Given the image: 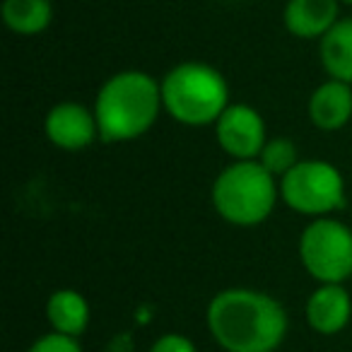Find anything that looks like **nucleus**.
Wrapping results in <instances>:
<instances>
[{
	"mask_svg": "<svg viewBox=\"0 0 352 352\" xmlns=\"http://www.w3.org/2000/svg\"><path fill=\"white\" fill-rule=\"evenodd\" d=\"M256 162L280 182V179H283L289 169H294L302 160H299L297 145H294L289 138L278 135V138H268V142H265V147L261 150Z\"/></svg>",
	"mask_w": 352,
	"mask_h": 352,
	"instance_id": "15",
	"label": "nucleus"
},
{
	"mask_svg": "<svg viewBox=\"0 0 352 352\" xmlns=\"http://www.w3.org/2000/svg\"><path fill=\"white\" fill-rule=\"evenodd\" d=\"M318 58L328 78L352 85V17L340 20L318 41Z\"/></svg>",
	"mask_w": 352,
	"mask_h": 352,
	"instance_id": "13",
	"label": "nucleus"
},
{
	"mask_svg": "<svg viewBox=\"0 0 352 352\" xmlns=\"http://www.w3.org/2000/svg\"><path fill=\"white\" fill-rule=\"evenodd\" d=\"M92 109L104 142L138 140L164 111L162 87L145 70H121L104 80Z\"/></svg>",
	"mask_w": 352,
	"mask_h": 352,
	"instance_id": "2",
	"label": "nucleus"
},
{
	"mask_svg": "<svg viewBox=\"0 0 352 352\" xmlns=\"http://www.w3.org/2000/svg\"><path fill=\"white\" fill-rule=\"evenodd\" d=\"M208 331L227 352H275L287 336V314L275 297L249 287H230L210 299Z\"/></svg>",
	"mask_w": 352,
	"mask_h": 352,
	"instance_id": "1",
	"label": "nucleus"
},
{
	"mask_svg": "<svg viewBox=\"0 0 352 352\" xmlns=\"http://www.w3.org/2000/svg\"><path fill=\"white\" fill-rule=\"evenodd\" d=\"M150 352H198L193 340H188L182 333H164L152 342Z\"/></svg>",
	"mask_w": 352,
	"mask_h": 352,
	"instance_id": "17",
	"label": "nucleus"
},
{
	"mask_svg": "<svg viewBox=\"0 0 352 352\" xmlns=\"http://www.w3.org/2000/svg\"><path fill=\"white\" fill-rule=\"evenodd\" d=\"M338 0H287L283 8V25L297 39L321 41L338 25Z\"/></svg>",
	"mask_w": 352,
	"mask_h": 352,
	"instance_id": "9",
	"label": "nucleus"
},
{
	"mask_svg": "<svg viewBox=\"0 0 352 352\" xmlns=\"http://www.w3.org/2000/svg\"><path fill=\"white\" fill-rule=\"evenodd\" d=\"M3 22L12 34L36 36L49 30L54 20L51 0H3Z\"/></svg>",
	"mask_w": 352,
	"mask_h": 352,
	"instance_id": "14",
	"label": "nucleus"
},
{
	"mask_svg": "<svg viewBox=\"0 0 352 352\" xmlns=\"http://www.w3.org/2000/svg\"><path fill=\"white\" fill-rule=\"evenodd\" d=\"M44 133L51 145L65 152H80L99 138L94 109L78 102H58L44 118Z\"/></svg>",
	"mask_w": 352,
	"mask_h": 352,
	"instance_id": "8",
	"label": "nucleus"
},
{
	"mask_svg": "<svg viewBox=\"0 0 352 352\" xmlns=\"http://www.w3.org/2000/svg\"><path fill=\"white\" fill-rule=\"evenodd\" d=\"M164 111L188 128L215 126L230 107V82L210 63L184 60L166 70L160 82Z\"/></svg>",
	"mask_w": 352,
	"mask_h": 352,
	"instance_id": "3",
	"label": "nucleus"
},
{
	"mask_svg": "<svg viewBox=\"0 0 352 352\" xmlns=\"http://www.w3.org/2000/svg\"><path fill=\"white\" fill-rule=\"evenodd\" d=\"M46 318L56 333L78 338L89 326V304L78 289H56L46 302Z\"/></svg>",
	"mask_w": 352,
	"mask_h": 352,
	"instance_id": "12",
	"label": "nucleus"
},
{
	"mask_svg": "<svg viewBox=\"0 0 352 352\" xmlns=\"http://www.w3.org/2000/svg\"><path fill=\"white\" fill-rule=\"evenodd\" d=\"M338 3H345V6H352V0H338Z\"/></svg>",
	"mask_w": 352,
	"mask_h": 352,
	"instance_id": "18",
	"label": "nucleus"
},
{
	"mask_svg": "<svg viewBox=\"0 0 352 352\" xmlns=\"http://www.w3.org/2000/svg\"><path fill=\"white\" fill-rule=\"evenodd\" d=\"M309 121L323 133L345 128L352 118V85L328 78L309 97Z\"/></svg>",
	"mask_w": 352,
	"mask_h": 352,
	"instance_id": "10",
	"label": "nucleus"
},
{
	"mask_svg": "<svg viewBox=\"0 0 352 352\" xmlns=\"http://www.w3.org/2000/svg\"><path fill=\"white\" fill-rule=\"evenodd\" d=\"M280 201L304 217H333L347 203L340 169L326 160H302L280 179Z\"/></svg>",
	"mask_w": 352,
	"mask_h": 352,
	"instance_id": "5",
	"label": "nucleus"
},
{
	"mask_svg": "<svg viewBox=\"0 0 352 352\" xmlns=\"http://www.w3.org/2000/svg\"><path fill=\"white\" fill-rule=\"evenodd\" d=\"M215 212L234 227H258L280 201V182L258 162H232L210 188Z\"/></svg>",
	"mask_w": 352,
	"mask_h": 352,
	"instance_id": "4",
	"label": "nucleus"
},
{
	"mask_svg": "<svg viewBox=\"0 0 352 352\" xmlns=\"http://www.w3.org/2000/svg\"><path fill=\"white\" fill-rule=\"evenodd\" d=\"M215 140L232 162H254L268 142V128L251 104H230L215 123Z\"/></svg>",
	"mask_w": 352,
	"mask_h": 352,
	"instance_id": "7",
	"label": "nucleus"
},
{
	"mask_svg": "<svg viewBox=\"0 0 352 352\" xmlns=\"http://www.w3.org/2000/svg\"><path fill=\"white\" fill-rule=\"evenodd\" d=\"M352 297L342 285H318L307 299V321L321 336H336L350 323Z\"/></svg>",
	"mask_w": 352,
	"mask_h": 352,
	"instance_id": "11",
	"label": "nucleus"
},
{
	"mask_svg": "<svg viewBox=\"0 0 352 352\" xmlns=\"http://www.w3.org/2000/svg\"><path fill=\"white\" fill-rule=\"evenodd\" d=\"M299 261L318 285H342L352 278V230L338 217L311 220L299 234Z\"/></svg>",
	"mask_w": 352,
	"mask_h": 352,
	"instance_id": "6",
	"label": "nucleus"
},
{
	"mask_svg": "<svg viewBox=\"0 0 352 352\" xmlns=\"http://www.w3.org/2000/svg\"><path fill=\"white\" fill-rule=\"evenodd\" d=\"M27 352H82V347H80L78 338L51 331L46 336H41L39 340L32 342V347Z\"/></svg>",
	"mask_w": 352,
	"mask_h": 352,
	"instance_id": "16",
	"label": "nucleus"
}]
</instances>
